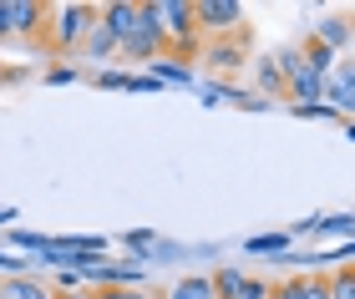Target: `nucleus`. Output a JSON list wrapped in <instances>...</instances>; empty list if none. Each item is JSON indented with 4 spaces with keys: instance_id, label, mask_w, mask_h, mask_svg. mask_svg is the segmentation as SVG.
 Segmentation results:
<instances>
[{
    "instance_id": "nucleus-1",
    "label": "nucleus",
    "mask_w": 355,
    "mask_h": 299,
    "mask_svg": "<svg viewBox=\"0 0 355 299\" xmlns=\"http://www.w3.org/2000/svg\"><path fill=\"white\" fill-rule=\"evenodd\" d=\"M157 30H163V46L173 51H193L198 46V21H193V0H148Z\"/></svg>"
},
{
    "instance_id": "nucleus-2",
    "label": "nucleus",
    "mask_w": 355,
    "mask_h": 299,
    "mask_svg": "<svg viewBox=\"0 0 355 299\" xmlns=\"http://www.w3.org/2000/svg\"><path fill=\"white\" fill-rule=\"evenodd\" d=\"M92 26H96V6H82V0H71V6H51L46 41H51V51H71V46L87 41Z\"/></svg>"
},
{
    "instance_id": "nucleus-3",
    "label": "nucleus",
    "mask_w": 355,
    "mask_h": 299,
    "mask_svg": "<svg viewBox=\"0 0 355 299\" xmlns=\"http://www.w3.org/2000/svg\"><path fill=\"white\" fill-rule=\"evenodd\" d=\"M117 51L132 56V61H148V66H153V61H163L168 46H163V30H157V21H153L148 6H137V26L127 30V41L117 46Z\"/></svg>"
},
{
    "instance_id": "nucleus-4",
    "label": "nucleus",
    "mask_w": 355,
    "mask_h": 299,
    "mask_svg": "<svg viewBox=\"0 0 355 299\" xmlns=\"http://www.w3.org/2000/svg\"><path fill=\"white\" fill-rule=\"evenodd\" d=\"M193 21H198V30H208V36H229V30H239V21H244V6H239V0H193Z\"/></svg>"
},
{
    "instance_id": "nucleus-5",
    "label": "nucleus",
    "mask_w": 355,
    "mask_h": 299,
    "mask_svg": "<svg viewBox=\"0 0 355 299\" xmlns=\"http://www.w3.org/2000/svg\"><path fill=\"white\" fill-rule=\"evenodd\" d=\"M96 21H102V26H107V36L122 46V41H127V30L137 26V6H132V0H107V6L96 10Z\"/></svg>"
},
{
    "instance_id": "nucleus-6",
    "label": "nucleus",
    "mask_w": 355,
    "mask_h": 299,
    "mask_svg": "<svg viewBox=\"0 0 355 299\" xmlns=\"http://www.w3.org/2000/svg\"><path fill=\"white\" fill-rule=\"evenodd\" d=\"M46 15H51V6H41V0H10V36H36Z\"/></svg>"
},
{
    "instance_id": "nucleus-7",
    "label": "nucleus",
    "mask_w": 355,
    "mask_h": 299,
    "mask_svg": "<svg viewBox=\"0 0 355 299\" xmlns=\"http://www.w3.org/2000/svg\"><path fill=\"white\" fill-rule=\"evenodd\" d=\"M274 299H330V289L320 274H295L284 284H274Z\"/></svg>"
},
{
    "instance_id": "nucleus-8",
    "label": "nucleus",
    "mask_w": 355,
    "mask_h": 299,
    "mask_svg": "<svg viewBox=\"0 0 355 299\" xmlns=\"http://www.w3.org/2000/svg\"><path fill=\"white\" fill-rule=\"evenodd\" d=\"M203 61H208L214 71L244 66V36H239V41H208V46H203Z\"/></svg>"
},
{
    "instance_id": "nucleus-9",
    "label": "nucleus",
    "mask_w": 355,
    "mask_h": 299,
    "mask_svg": "<svg viewBox=\"0 0 355 299\" xmlns=\"http://www.w3.org/2000/svg\"><path fill=\"white\" fill-rule=\"evenodd\" d=\"M325 97H330L335 112H355V71H350V66H340V71L325 82Z\"/></svg>"
},
{
    "instance_id": "nucleus-10",
    "label": "nucleus",
    "mask_w": 355,
    "mask_h": 299,
    "mask_svg": "<svg viewBox=\"0 0 355 299\" xmlns=\"http://www.w3.org/2000/svg\"><path fill=\"white\" fill-rule=\"evenodd\" d=\"M0 299H56V294L31 274H6L0 279Z\"/></svg>"
},
{
    "instance_id": "nucleus-11",
    "label": "nucleus",
    "mask_w": 355,
    "mask_h": 299,
    "mask_svg": "<svg viewBox=\"0 0 355 299\" xmlns=\"http://www.w3.org/2000/svg\"><path fill=\"white\" fill-rule=\"evenodd\" d=\"M350 36H355V26L345 21V15H325V21H320V30H315V41H320V46H330V51L350 46Z\"/></svg>"
},
{
    "instance_id": "nucleus-12",
    "label": "nucleus",
    "mask_w": 355,
    "mask_h": 299,
    "mask_svg": "<svg viewBox=\"0 0 355 299\" xmlns=\"http://www.w3.org/2000/svg\"><path fill=\"white\" fill-rule=\"evenodd\" d=\"M208 279H214V299H239L244 289V269H234V264H218Z\"/></svg>"
},
{
    "instance_id": "nucleus-13",
    "label": "nucleus",
    "mask_w": 355,
    "mask_h": 299,
    "mask_svg": "<svg viewBox=\"0 0 355 299\" xmlns=\"http://www.w3.org/2000/svg\"><path fill=\"white\" fill-rule=\"evenodd\" d=\"M163 299H214V279L208 274H188V279H178Z\"/></svg>"
},
{
    "instance_id": "nucleus-14",
    "label": "nucleus",
    "mask_w": 355,
    "mask_h": 299,
    "mask_svg": "<svg viewBox=\"0 0 355 299\" xmlns=\"http://www.w3.org/2000/svg\"><path fill=\"white\" fill-rule=\"evenodd\" d=\"M300 61H304V66H310L315 76H330V66H335V51H330V46H320V41L310 36V41L300 46Z\"/></svg>"
},
{
    "instance_id": "nucleus-15",
    "label": "nucleus",
    "mask_w": 355,
    "mask_h": 299,
    "mask_svg": "<svg viewBox=\"0 0 355 299\" xmlns=\"http://www.w3.org/2000/svg\"><path fill=\"white\" fill-rule=\"evenodd\" d=\"M82 46H87V56H92V61H107L112 51H117V41L107 36V26H102V21H96V26L87 30V41H82Z\"/></svg>"
},
{
    "instance_id": "nucleus-16",
    "label": "nucleus",
    "mask_w": 355,
    "mask_h": 299,
    "mask_svg": "<svg viewBox=\"0 0 355 299\" xmlns=\"http://www.w3.org/2000/svg\"><path fill=\"white\" fill-rule=\"evenodd\" d=\"M148 76H157V82H168V87H193V71L178 66V61H153Z\"/></svg>"
},
{
    "instance_id": "nucleus-17",
    "label": "nucleus",
    "mask_w": 355,
    "mask_h": 299,
    "mask_svg": "<svg viewBox=\"0 0 355 299\" xmlns=\"http://www.w3.org/2000/svg\"><path fill=\"white\" fill-rule=\"evenodd\" d=\"M325 289H330V299H355V264L335 269V274L325 279Z\"/></svg>"
},
{
    "instance_id": "nucleus-18",
    "label": "nucleus",
    "mask_w": 355,
    "mask_h": 299,
    "mask_svg": "<svg viewBox=\"0 0 355 299\" xmlns=\"http://www.w3.org/2000/svg\"><path fill=\"white\" fill-rule=\"evenodd\" d=\"M284 233H259V239H249L244 248H249V254H284Z\"/></svg>"
},
{
    "instance_id": "nucleus-19",
    "label": "nucleus",
    "mask_w": 355,
    "mask_h": 299,
    "mask_svg": "<svg viewBox=\"0 0 355 299\" xmlns=\"http://www.w3.org/2000/svg\"><path fill=\"white\" fill-rule=\"evenodd\" d=\"M315 228H325V233H345V239H355V213H335V218H315Z\"/></svg>"
},
{
    "instance_id": "nucleus-20",
    "label": "nucleus",
    "mask_w": 355,
    "mask_h": 299,
    "mask_svg": "<svg viewBox=\"0 0 355 299\" xmlns=\"http://www.w3.org/2000/svg\"><path fill=\"white\" fill-rule=\"evenodd\" d=\"M259 87H264V91H284V71H279V61H259Z\"/></svg>"
},
{
    "instance_id": "nucleus-21",
    "label": "nucleus",
    "mask_w": 355,
    "mask_h": 299,
    "mask_svg": "<svg viewBox=\"0 0 355 299\" xmlns=\"http://www.w3.org/2000/svg\"><path fill=\"white\" fill-rule=\"evenodd\" d=\"M239 299H274V289L264 284V279H244V289H239Z\"/></svg>"
},
{
    "instance_id": "nucleus-22",
    "label": "nucleus",
    "mask_w": 355,
    "mask_h": 299,
    "mask_svg": "<svg viewBox=\"0 0 355 299\" xmlns=\"http://www.w3.org/2000/svg\"><path fill=\"white\" fill-rule=\"evenodd\" d=\"M76 76H82L76 66H51V71H46V82H51V87H67V82H76Z\"/></svg>"
},
{
    "instance_id": "nucleus-23",
    "label": "nucleus",
    "mask_w": 355,
    "mask_h": 299,
    "mask_svg": "<svg viewBox=\"0 0 355 299\" xmlns=\"http://www.w3.org/2000/svg\"><path fill=\"white\" fill-rule=\"evenodd\" d=\"M96 299H148L142 289H96Z\"/></svg>"
},
{
    "instance_id": "nucleus-24",
    "label": "nucleus",
    "mask_w": 355,
    "mask_h": 299,
    "mask_svg": "<svg viewBox=\"0 0 355 299\" xmlns=\"http://www.w3.org/2000/svg\"><path fill=\"white\" fill-rule=\"evenodd\" d=\"M96 87H127L122 71H96Z\"/></svg>"
},
{
    "instance_id": "nucleus-25",
    "label": "nucleus",
    "mask_w": 355,
    "mask_h": 299,
    "mask_svg": "<svg viewBox=\"0 0 355 299\" xmlns=\"http://www.w3.org/2000/svg\"><path fill=\"white\" fill-rule=\"evenodd\" d=\"M127 248H137V254H142V248H153V233H127Z\"/></svg>"
},
{
    "instance_id": "nucleus-26",
    "label": "nucleus",
    "mask_w": 355,
    "mask_h": 299,
    "mask_svg": "<svg viewBox=\"0 0 355 299\" xmlns=\"http://www.w3.org/2000/svg\"><path fill=\"white\" fill-rule=\"evenodd\" d=\"M0 36H10V0H0Z\"/></svg>"
},
{
    "instance_id": "nucleus-27",
    "label": "nucleus",
    "mask_w": 355,
    "mask_h": 299,
    "mask_svg": "<svg viewBox=\"0 0 355 299\" xmlns=\"http://www.w3.org/2000/svg\"><path fill=\"white\" fill-rule=\"evenodd\" d=\"M56 299H96V289H71V294H56Z\"/></svg>"
},
{
    "instance_id": "nucleus-28",
    "label": "nucleus",
    "mask_w": 355,
    "mask_h": 299,
    "mask_svg": "<svg viewBox=\"0 0 355 299\" xmlns=\"http://www.w3.org/2000/svg\"><path fill=\"white\" fill-rule=\"evenodd\" d=\"M340 254H345V259H350V254H355V239H350V244H345V248H340Z\"/></svg>"
},
{
    "instance_id": "nucleus-29",
    "label": "nucleus",
    "mask_w": 355,
    "mask_h": 299,
    "mask_svg": "<svg viewBox=\"0 0 355 299\" xmlns=\"http://www.w3.org/2000/svg\"><path fill=\"white\" fill-rule=\"evenodd\" d=\"M345 137H350V143H355V122H345Z\"/></svg>"
},
{
    "instance_id": "nucleus-30",
    "label": "nucleus",
    "mask_w": 355,
    "mask_h": 299,
    "mask_svg": "<svg viewBox=\"0 0 355 299\" xmlns=\"http://www.w3.org/2000/svg\"><path fill=\"white\" fill-rule=\"evenodd\" d=\"M350 26H355V21H350Z\"/></svg>"
}]
</instances>
